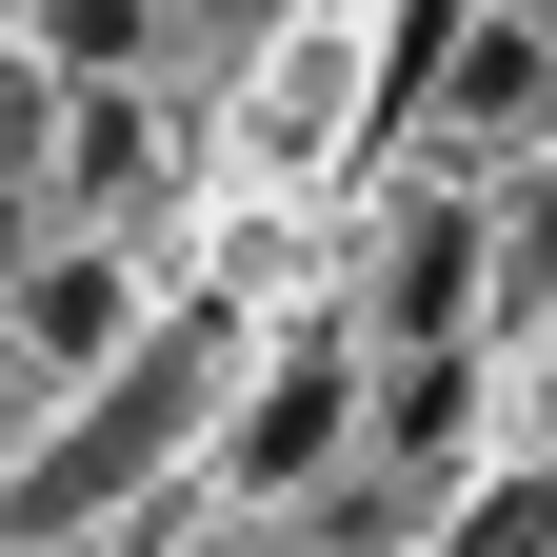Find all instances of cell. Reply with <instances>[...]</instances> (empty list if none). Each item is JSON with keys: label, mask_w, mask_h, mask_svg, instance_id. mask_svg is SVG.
I'll list each match as a JSON object with an SVG mask.
<instances>
[{"label": "cell", "mask_w": 557, "mask_h": 557, "mask_svg": "<svg viewBox=\"0 0 557 557\" xmlns=\"http://www.w3.org/2000/svg\"><path fill=\"white\" fill-rule=\"evenodd\" d=\"M21 338L40 359H120V259H40L21 278Z\"/></svg>", "instance_id": "cell-4"}, {"label": "cell", "mask_w": 557, "mask_h": 557, "mask_svg": "<svg viewBox=\"0 0 557 557\" xmlns=\"http://www.w3.org/2000/svg\"><path fill=\"white\" fill-rule=\"evenodd\" d=\"M338 418H359V379H338V359H278L259 418H239V478H259V498H299V478L338 458Z\"/></svg>", "instance_id": "cell-2"}, {"label": "cell", "mask_w": 557, "mask_h": 557, "mask_svg": "<svg viewBox=\"0 0 557 557\" xmlns=\"http://www.w3.org/2000/svg\"><path fill=\"white\" fill-rule=\"evenodd\" d=\"M139 21H160V0H40V60H60V81H120Z\"/></svg>", "instance_id": "cell-6"}, {"label": "cell", "mask_w": 557, "mask_h": 557, "mask_svg": "<svg viewBox=\"0 0 557 557\" xmlns=\"http://www.w3.org/2000/svg\"><path fill=\"white\" fill-rule=\"evenodd\" d=\"M478 259H498V278H518V299H557V180H518V220H498V239H478Z\"/></svg>", "instance_id": "cell-8"}, {"label": "cell", "mask_w": 557, "mask_h": 557, "mask_svg": "<svg viewBox=\"0 0 557 557\" xmlns=\"http://www.w3.org/2000/svg\"><path fill=\"white\" fill-rule=\"evenodd\" d=\"M458 557H557V458H537V478H498V498L458 518Z\"/></svg>", "instance_id": "cell-7"}, {"label": "cell", "mask_w": 557, "mask_h": 557, "mask_svg": "<svg viewBox=\"0 0 557 557\" xmlns=\"http://www.w3.org/2000/svg\"><path fill=\"white\" fill-rule=\"evenodd\" d=\"M458 120H498V139L557 120V60H537V40H458Z\"/></svg>", "instance_id": "cell-5"}, {"label": "cell", "mask_w": 557, "mask_h": 557, "mask_svg": "<svg viewBox=\"0 0 557 557\" xmlns=\"http://www.w3.org/2000/svg\"><path fill=\"white\" fill-rule=\"evenodd\" d=\"M199 359H220V338H139V359L81 398V438H60V458H21V537H81V518H120L139 478H160V438L199 418Z\"/></svg>", "instance_id": "cell-1"}, {"label": "cell", "mask_w": 557, "mask_h": 557, "mask_svg": "<svg viewBox=\"0 0 557 557\" xmlns=\"http://www.w3.org/2000/svg\"><path fill=\"white\" fill-rule=\"evenodd\" d=\"M180 21H239V0H180Z\"/></svg>", "instance_id": "cell-9"}, {"label": "cell", "mask_w": 557, "mask_h": 557, "mask_svg": "<svg viewBox=\"0 0 557 557\" xmlns=\"http://www.w3.org/2000/svg\"><path fill=\"white\" fill-rule=\"evenodd\" d=\"M379 319L418 338V359H458V319H478V220H398V278H379Z\"/></svg>", "instance_id": "cell-3"}]
</instances>
